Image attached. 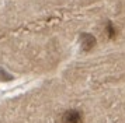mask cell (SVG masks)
<instances>
[{"label":"cell","instance_id":"obj_1","mask_svg":"<svg viewBox=\"0 0 125 123\" xmlns=\"http://www.w3.org/2000/svg\"><path fill=\"white\" fill-rule=\"evenodd\" d=\"M59 123H83V115L77 109H70L62 115Z\"/></svg>","mask_w":125,"mask_h":123},{"label":"cell","instance_id":"obj_2","mask_svg":"<svg viewBox=\"0 0 125 123\" xmlns=\"http://www.w3.org/2000/svg\"><path fill=\"white\" fill-rule=\"evenodd\" d=\"M80 44H82V48L84 52H90L94 46H96V38L91 35V34L83 32L80 35Z\"/></svg>","mask_w":125,"mask_h":123},{"label":"cell","instance_id":"obj_3","mask_svg":"<svg viewBox=\"0 0 125 123\" xmlns=\"http://www.w3.org/2000/svg\"><path fill=\"white\" fill-rule=\"evenodd\" d=\"M105 31H107V35L110 39H115L117 38V28L114 27V24L111 21L107 22V25H105Z\"/></svg>","mask_w":125,"mask_h":123}]
</instances>
